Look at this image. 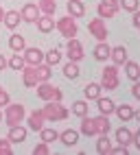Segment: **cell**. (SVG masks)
Listing matches in <instances>:
<instances>
[{
	"label": "cell",
	"instance_id": "cell-1",
	"mask_svg": "<svg viewBox=\"0 0 140 155\" xmlns=\"http://www.w3.org/2000/svg\"><path fill=\"white\" fill-rule=\"evenodd\" d=\"M42 114H44V118L51 120V122L66 120L70 116V111L62 105V101H46V105L42 107Z\"/></svg>",
	"mask_w": 140,
	"mask_h": 155
},
{
	"label": "cell",
	"instance_id": "cell-2",
	"mask_svg": "<svg viewBox=\"0 0 140 155\" xmlns=\"http://www.w3.org/2000/svg\"><path fill=\"white\" fill-rule=\"evenodd\" d=\"M24 116H26L24 105H20V103H9V105H5V122H7V127L22 125Z\"/></svg>",
	"mask_w": 140,
	"mask_h": 155
},
{
	"label": "cell",
	"instance_id": "cell-3",
	"mask_svg": "<svg viewBox=\"0 0 140 155\" xmlns=\"http://www.w3.org/2000/svg\"><path fill=\"white\" fill-rule=\"evenodd\" d=\"M121 79H118V66H105L101 70V87L103 90H116Z\"/></svg>",
	"mask_w": 140,
	"mask_h": 155
},
{
	"label": "cell",
	"instance_id": "cell-4",
	"mask_svg": "<svg viewBox=\"0 0 140 155\" xmlns=\"http://www.w3.org/2000/svg\"><path fill=\"white\" fill-rule=\"evenodd\" d=\"M37 87V96L42 98V101H62V90L59 87H55V85H51L48 81H42V83H37L35 85Z\"/></svg>",
	"mask_w": 140,
	"mask_h": 155
},
{
	"label": "cell",
	"instance_id": "cell-5",
	"mask_svg": "<svg viewBox=\"0 0 140 155\" xmlns=\"http://www.w3.org/2000/svg\"><path fill=\"white\" fill-rule=\"evenodd\" d=\"M55 26H57V31H59V33H62L66 39L77 37L79 26H77V22H75V18H72V15H64V18H59Z\"/></svg>",
	"mask_w": 140,
	"mask_h": 155
},
{
	"label": "cell",
	"instance_id": "cell-6",
	"mask_svg": "<svg viewBox=\"0 0 140 155\" xmlns=\"http://www.w3.org/2000/svg\"><path fill=\"white\" fill-rule=\"evenodd\" d=\"M88 31L92 33V37L98 39V42H105V39H107V26H105V20H103V18H94V20H90Z\"/></svg>",
	"mask_w": 140,
	"mask_h": 155
},
{
	"label": "cell",
	"instance_id": "cell-7",
	"mask_svg": "<svg viewBox=\"0 0 140 155\" xmlns=\"http://www.w3.org/2000/svg\"><path fill=\"white\" fill-rule=\"evenodd\" d=\"M118 9H121V5H118V0H101L98 2V7H96V11H98V18H114L116 13H118Z\"/></svg>",
	"mask_w": 140,
	"mask_h": 155
},
{
	"label": "cell",
	"instance_id": "cell-8",
	"mask_svg": "<svg viewBox=\"0 0 140 155\" xmlns=\"http://www.w3.org/2000/svg\"><path fill=\"white\" fill-rule=\"evenodd\" d=\"M66 53H68V59L70 61H81L83 59V46L77 37H70L68 39V46H66Z\"/></svg>",
	"mask_w": 140,
	"mask_h": 155
},
{
	"label": "cell",
	"instance_id": "cell-9",
	"mask_svg": "<svg viewBox=\"0 0 140 155\" xmlns=\"http://www.w3.org/2000/svg\"><path fill=\"white\" fill-rule=\"evenodd\" d=\"M22 57L26 61V66H39V64H44V53L39 48H24L22 50Z\"/></svg>",
	"mask_w": 140,
	"mask_h": 155
},
{
	"label": "cell",
	"instance_id": "cell-10",
	"mask_svg": "<svg viewBox=\"0 0 140 155\" xmlns=\"http://www.w3.org/2000/svg\"><path fill=\"white\" fill-rule=\"evenodd\" d=\"M20 15H22L24 22H37V18L42 15V13H39V7L35 2H26L22 7V11H20Z\"/></svg>",
	"mask_w": 140,
	"mask_h": 155
},
{
	"label": "cell",
	"instance_id": "cell-11",
	"mask_svg": "<svg viewBox=\"0 0 140 155\" xmlns=\"http://www.w3.org/2000/svg\"><path fill=\"white\" fill-rule=\"evenodd\" d=\"M26 122H28V129L39 131V129L44 127V122H46V118H44L42 109H35V111H31V114H28V118H26Z\"/></svg>",
	"mask_w": 140,
	"mask_h": 155
},
{
	"label": "cell",
	"instance_id": "cell-12",
	"mask_svg": "<svg viewBox=\"0 0 140 155\" xmlns=\"http://www.w3.org/2000/svg\"><path fill=\"white\" fill-rule=\"evenodd\" d=\"M22 81H24V85L26 87H35L39 81H37V72H35V66H24L22 70Z\"/></svg>",
	"mask_w": 140,
	"mask_h": 155
},
{
	"label": "cell",
	"instance_id": "cell-13",
	"mask_svg": "<svg viewBox=\"0 0 140 155\" xmlns=\"http://www.w3.org/2000/svg\"><path fill=\"white\" fill-rule=\"evenodd\" d=\"M109 59L114 61V66H125L127 64V48L125 46H114L112 53H109Z\"/></svg>",
	"mask_w": 140,
	"mask_h": 155
},
{
	"label": "cell",
	"instance_id": "cell-14",
	"mask_svg": "<svg viewBox=\"0 0 140 155\" xmlns=\"http://www.w3.org/2000/svg\"><path fill=\"white\" fill-rule=\"evenodd\" d=\"M94 122V129H96V136H103V133H109V116H103V114H98L96 118H92Z\"/></svg>",
	"mask_w": 140,
	"mask_h": 155
},
{
	"label": "cell",
	"instance_id": "cell-15",
	"mask_svg": "<svg viewBox=\"0 0 140 155\" xmlns=\"http://www.w3.org/2000/svg\"><path fill=\"white\" fill-rule=\"evenodd\" d=\"M59 140H62L64 147H75V144L79 142V131H75V129H66V131L59 133Z\"/></svg>",
	"mask_w": 140,
	"mask_h": 155
},
{
	"label": "cell",
	"instance_id": "cell-16",
	"mask_svg": "<svg viewBox=\"0 0 140 155\" xmlns=\"http://www.w3.org/2000/svg\"><path fill=\"white\" fill-rule=\"evenodd\" d=\"M66 9H68V15H72L75 20H77V18H81V15L85 13V7H83L81 0H68Z\"/></svg>",
	"mask_w": 140,
	"mask_h": 155
},
{
	"label": "cell",
	"instance_id": "cell-17",
	"mask_svg": "<svg viewBox=\"0 0 140 155\" xmlns=\"http://www.w3.org/2000/svg\"><path fill=\"white\" fill-rule=\"evenodd\" d=\"M96 107H98V114H103V116H109V114L114 111V101L112 98H105V96H98L96 98Z\"/></svg>",
	"mask_w": 140,
	"mask_h": 155
},
{
	"label": "cell",
	"instance_id": "cell-18",
	"mask_svg": "<svg viewBox=\"0 0 140 155\" xmlns=\"http://www.w3.org/2000/svg\"><path fill=\"white\" fill-rule=\"evenodd\" d=\"M20 20H22V15H20V11H5V18H2V22L7 28H18L20 26Z\"/></svg>",
	"mask_w": 140,
	"mask_h": 155
},
{
	"label": "cell",
	"instance_id": "cell-19",
	"mask_svg": "<svg viewBox=\"0 0 140 155\" xmlns=\"http://www.w3.org/2000/svg\"><path fill=\"white\" fill-rule=\"evenodd\" d=\"M7 138L11 140V144H13V142H24V140H26V129H24L22 125L9 127V136H7Z\"/></svg>",
	"mask_w": 140,
	"mask_h": 155
},
{
	"label": "cell",
	"instance_id": "cell-20",
	"mask_svg": "<svg viewBox=\"0 0 140 155\" xmlns=\"http://www.w3.org/2000/svg\"><path fill=\"white\" fill-rule=\"evenodd\" d=\"M116 142L123 144V147H129V144H134V133L129 131L127 127H121L116 131Z\"/></svg>",
	"mask_w": 140,
	"mask_h": 155
},
{
	"label": "cell",
	"instance_id": "cell-21",
	"mask_svg": "<svg viewBox=\"0 0 140 155\" xmlns=\"http://www.w3.org/2000/svg\"><path fill=\"white\" fill-rule=\"evenodd\" d=\"M109 151H112V140L107 138V133H103V136H98L96 153H98V155H109Z\"/></svg>",
	"mask_w": 140,
	"mask_h": 155
},
{
	"label": "cell",
	"instance_id": "cell-22",
	"mask_svg": "<svg viewBox=\"0 0 140 155\" xmlns=\"http://www.w3.org/2000/svg\"><path fill=\"white\" fill-rule=\"evenodd\" d=\"M114 111H116V116L121 118V122H127V120H132L134 118V107L132 105H118V107H114Z\"/></svg>",
	"mask_w": 140,
	"mask_h": 155
},
{
	"label": "cell",
	"instance_id": "cell-23",
	"mask_svg": "<svg viewBox=\"0 0 140 155\" xmlns=\"http://www.w3.org/2000/svg\"><path fill=\"white\" fill-rule=\"evenodd\" d=\"M37 28L42 31V33H51V31L55 28L53 15H39V18H37Z\"/></svg>",
	"mask_w": 140,
	"mask_h": 155
},
{
	"label": "cell",
	"instance_id": "cell-24",
	"mask_svg": "<svg viewBox=\"0 0 140 155\" xmlns=\"http://www.w3.org/2000/svg\"><path fill=\"white\" fill-rule=\"evenodd\" d=\"M109 53H112V46H107L105 42H98V46L94 48V59L96 61H107Z\"/></svg>",
	"mask_w": 140,
	"mask_h": 155
},
{
	"label": "cell",
	"instance_id": "cell-25",
	"mask_svg": "<svg viewBox=\"0 0 140 155\" xmlns=\"http://www.w3.org/2000/svg\"><path fill=\"white\" fill-rule=\"evenodd\" d=\"M9 48H11L13 53H22V50L26 48L24 37H22V35H18V33H13L11 37H9Z\"/></svg>",
	"mask_w": 140,
	"mask_h": 155
},
{
	"label": "cell",
	"instance_id": "cell-26",
	"mask_svg": "<svg viewBox=\"0 0 140 155\" xmlns=\"http://www.w3.org/2000/svg\"><path fill=\"white\" fill-rule=\"evenodd\" d=\"M101 83H88L85 87H83V94H85V98L88 101H96L98 96H101Z\"/></svg>",
	"mask_w": 140,
	"mask_h": 155
},
{
	"label": "cell",
	"instance_id": "cell-27",
	"mask_svg": "<svg viewBox=\"0 0 140 155\" xmlns=\"http://www.w3.org/2000/svg\"><path fill=\"white\" fill-rule=\"evenodd\" d=\"M37 7H39V13L42 15H55V11H57V2L55 0H39Z\"/></svg>",
	"mask_w": 140,
	"mask_h": 155
},
{
	"label": "cell",
	"instance_id": "cell-28",
	"mask_svg": "<svg viewBox=\"0 0 140 155\" xmlns=\"http://www.w3.org/2000/svg\"><path fill=\"white\" fill-rule=\"evenodd\" d=\"M79 133H83V136H88V138L96 136V129H94L92 118H88V116H83V118H81V129H79Z\"/></svg>",
	"mask_w": 140,
	"mask_h": 155
},
{
	"label": "cell",
	"instance_id": "cell-29",
	"mask_svg": "<svg viewBox=\"0 0 140 155\" xmlns=\"http://www.w3.org/2000/svg\"><path fill=\"white\" fill-rule=\"evenodd\" d=\"M125 74H127V79L138 81V79H140V66L136 64V61H129V59H127V64H125Z\"/></svg>",
	"mask_w": 140,
	"mask_h": 155
},
{
	"label": "cell",
	"instance_id": "cell-30",
	"mask_svg": "<svg viewBox=\"0 0 140 155\" xmlns=\"http://www.w3.org/2000/svg\"><path fill=\"white\" fill-rule=\"evenodd\" d=\"M79 74H81V70H79V66H77V61H70V64H66L64 66V77L66 79H79Z\"/></svg>",
	"mask_w": 140,
	"mask_h": 155
},
{
	"label": "cell",
	"instance_id": "cell-31",
	"mask_svg": "<svg viewBox=\"0 0 140 155\" xmlns=\"http://www.w3.org/2000/svg\"><path fill=\"white\" fill-rule=\"evenodd\" d=\"M39 140L46 142V144H51V142L59 140V133H57L55 129H46V127H42V129H39Z\"/></svg>",
	"mask_w": 140,
	"mask_h": 155
},
{
	"label": "cell",
	"instance_id": "cell-32",
	"mask_svg": "<svg viewBox=\"0 0 140 155\" xmlns=\"http://www.w3.org/2000/svg\"><path fill=\"white\" fill-rule=\"evenodd\" d=\"M59 61H62V53H59L57 48H53V50H48V53H44V64H48V66H57Z\"/></svg>",
	"mask_w": 140,
	"mask_h": 155
},
{
	"label": "cell",
	"instance_id": "cell-33",
	"mask_svg": "<svg viewBox=\"0 0 140 155\" xmlns=\"http://www.w3.org/2000/svg\"><path fill=\"white\" fill-rule=\"evenodd\" d=\"M35 72H37V81H39V83H42V81H48V79H51V74H53V72H51V66H48V64H39V66H35Z\"/></svg>",
	"mask_w": 140,
	"mask_h": 155
},
{
	"label": "cell",
	"instance_id": "cell-34",
	"mask_svg": "<svg viewBox=\"0 0 140 155\" xmlns=\"http://www.w3.org/2000/svg\"><path fill=\"white\" fill-rule=\"evenodd\" d=\"M24 66H26V61H24V57L20 55V53H15L11 59H9V68H11V70H15V72H20Z\"/></svg>",
	"mask_w": 140,
	"mask_h": 155
},
{
	"label": "cell",
	"instance_id": "cell-35",
	"mask_svg": "<svg viewBox=\"0 0 140 155\" xmlns=\"http://www.w3.org/2000/svg\"><path fill=\"white\" fill-rule=\"evenodd\" d=\"M72 114H75V116H79V118L88 116V103H85V101H77V103H72Z\"/></svg>",
	"mask_w": 140,
	"mask_h": 155
},
{
	"label": "cell",
	"instance_id": "cell-36",
	"mask_svg": "<svg viewBox=\"0 0 140 155\" xmlns=\"http://www.w3.org/2000/svg\"><path fill=\"white\" fill-rule=\"evenodd\" d=\"M13 149H11V140L9 138H0V155H11Z\"/></svg>",
	"mask_w": 140,
	"mask_h": 155
},
{
	"label": "cell",
	"instance_id": "cell-37",
	"mask_svg": "<svg viewBox=\"0 0 140 155\" xmlns=\"http://www.w3.org/2000/svg\"><path fill=\"white\" fill-rule=\"evenodd\" d=\"M118 5H121L125 11H132V13H134L136 9H138V5H140V2H138V0H118Z\"/></svg>",
	"mask_w": 140,
	"mask_h": 155
},
{
	"label": "cell",
	"instance_id": "cell-38",
	"mask_svg": "<svg viewBox=\"0 0 140 155\" xmlns=\"http://www.w3.org/2000/svg\"><path fill=\"white\" fill-rule=\"evenodd\" d=\"M48 153H51V149H48L46 142H39L37 147L33 149V155H48Z\"/></svg>",
	"mask_w": 140,
	"mask_h": 155
},
{
	"label": "cell",
	"instance_id": "cell-39",
	"mask_svg": "<svg viewBox=\"0 0 140 155\" xmlns=\"http://www.w3.org/2000/svg\"><path fill=\"white\" fill-rule=\"evenodd\" d=\"M5 105H9V92L2 90V85H0V107H5Z\"/></svg>",
	"mask_w": 140,
	"mask_h": 155
},
{
	"label": "cell",
	"instance_id": "cell-40",
	"mask_svg": "<svg viewBox=\"0 0 140 155\" xmlns=\"http://www.w3.org/2000/svg\"><path fill=\"white\" fill-rule=\"evenodd\" d=\"M109 153H114V155H127V147H123V144H118V147H112V151Z\"/></svg>",
	"mask_w": 140,
	"mask_h": 155
},
{
	"label": "cell",
	"instance_id": "cell-41",
	"mask_svg": "<svg viewBox=\"0 0 140 155\" xmlns=\"http://www.w3.org/2000/svg\"><path fill=\"white\" fill-rule=\"evenodd\" d=\"M132 94H134V98H138V101H140V81H134V87H132Z\"/></svg>",
	"mask_w": 140,
	"mask_h": 155
},
{
	"label": "cell",
	"instance_id": "cell-42",
	"mask_svg": "<svg viewBox=\"0 0 140 155\" xmlns=\"http://www.w3.org/2000/svg\"><path fill=\"white\" fill-rule=\"evenodd\" d=\"M134 26H136V28H140V11H138V9L134 11Z\"/></svg>",
	"mask_w": 140,
	"mask_h": 155
},
{
	"label": "cell",
	"instance_id": "cell-43",
	"mask_svg": "<svg viewBox=\"0 0 140 155\" xmlns=\"http://www.w3.org/2000/svg\"><path fill=\"white\" fill-rule=\"evenodd\" d=\"M7 66H9V61L5 59V55H0V72H2V70H5Z\"/></svg>",
	"mask_w": 140,
	"mask_h": 155
},
{
	"label": "cell",
	"instance_id": "cell-44",
	"mask_svg": "<svg viewBox=\"0 0 140 155\" xmlns=\"http://www.w3.org/2000/svg\"><path fill=\"white\" fill-rule=\"evenodd\" d=\"M134 144H136V147L140 149V129H138V131L134 133Z\"/></svg>",
	"mask_w": 140,
	"mask_h": 155
},
{
	"label": "cell",
	"instance_id": "cell-45",
	"mask_svg": "<svg viewBox=\"0 0 140 155\" xmlns=\"http://www.w3.org/2000/svg\"><path fill=\"white\" fill-rule=\"evenodd\" d=\"M134 118H136V120H138V125H140V109H138V111H136V109H134Z\"/></svg>",
	"mask_w": 140,
	"mask_h": 155
},
{
	"label": "cell",
	"instance_id": "cell-46",
	"mask_svg": "<svg viewBox=\"0 0 140 155\" xmlns=\"http://www.w3.org/2000/svg\"><path fill=\"white\" fill-rule=\"evenodd\" d=\"M2 18H5V11H2V7H0V22H2Z\"/></svg>",
	"mask_w": 140,
	"mask_h": 155
},
{
	"label": "cell",
	"instance_id": "cell-47",
	"mask_svg": "<svg viewBox=\"0 0 140 155\" xmlns=\"http://www.w3.org/2000/svg\"><path fill=\"white\" fill-rule=\"evenodd\" d=\"M0 120H2V111H0Z\"/></svg>",
	"mask_w": 140,
	"mask_h": 155
},
{
	"label": "cell",
	"instance_id": "cell-48",
	"mask_svg": "<svg viewBox=\"0 0 140 155\" xmlns=\"http://www.w3.org/2000/svg\"><path fill=\"white\" fill-rule=\"evenodd\" d=\"M138 31H140V28H138Z\"/></svg>",
	"mask_w": 140,
	"mask_h": 155
}]
</instances>
